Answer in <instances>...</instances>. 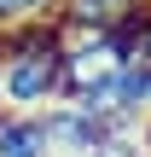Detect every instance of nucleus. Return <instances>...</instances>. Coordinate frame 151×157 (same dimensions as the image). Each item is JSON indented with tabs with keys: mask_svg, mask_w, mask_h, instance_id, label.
<instances>
[{
	"mask_svg": "<svg viewBox=\"0 0 151 157\" xmlns=\"http://www.w3.org/2000/svg\"><path fill=\"white\" fill-rule=\"evenodd\" d=\"M58 93H64V52L52 41V23H23L0 35V105L35 117L58 105Z\"/></svg>",
	"mask_w": 151,
	"mask_h": 157,
	"instance_id": "obj_1",
	"label": "nucleus"
},
{
	"mask_svg": "<svg viewBox=\"0 0 151 157\" xmlns=\"http://www.w3.org/2000/svg\"><path fill=\"white\" fill-rule=\"evenodd\" d=\"M41 128H47V140H52V151H93V146H105L111 134H122V128H111V122H99L93 111H81V105H70V99H58V105H47L41 111Z\"/></svg>",
	"mask_w": 151,
	"mask_h": 157,
	"instance_id": "obj_2",
	"label": "nucleus"
},
{
	"mask_svg": "<svg viewBox=\"0 0 151 157\" xmlns=\"http://www.w3.org/2000/svg\"><path fill=\"white\" fill-rule=\"evenodd\" d=\"M0 157H52V140L41 128V111L35 117H17V111L0 117Z\"/></svg>",
	"mask_w": 151,
	"mask_h": 157,
	"instance_id": "obj_3",
	"label": "nucleus"
},
{
	"mask_svg": "<svg viewBox=\"0 0 151 157\" xmlns=\"http://www.w3.org/2000/svg\"><path fill=\"white\" fill-rule=\"evenodd\" d=\"M64 0H0V35L23 29V23H52Z\"/></svg>",
	"mask_w": 151,
	"mask_h": 157,
	"instance_id": "obj_4",
	"label": "nucleus"
},
{
	"mask_svg": "<svg viewBox=\"0 0 151 157\" xmlns=\"http://www.w3.org/2000/svg\"><path fill=\"white\" fill-rule=\"evenodd\" d=\"M58 12H76V17H99V23H122L134 12H151L145 0H64Z\"/></svg>",
	"mask_w": 151,
	"mask_h": 157,
	"instance_id": "obj_5",
	"label": "nucleus"
},
{
	"mask_svg": "<svg viewBox=\"0 0 151 157\" xmlns=\"http://www.w3.org/2000/svg\"><path fill=\"white\" fill-rule=\"evenodd\" d=\"M81 157H145V134L140 128H122V134H111L105 146H93V151H81Z\"/></svg>",
	"mask_w": 151,
	"mask_h": 157,
	"instance_id": "obj_6",
	"label": "nucleus"
},
{
	"mask_svg": "<svg viewBox=\"0 0 151 157\" xmlns=\"http://www.w3.org/2000/svg\"><path fill=\"white\" fill-rule=\"evenodd\" d=\"M140 58H151V17H145V29H140Z\"/></svg>",
	"mask_w": 151,
	"mask_h": 157,
	"instance_id": "obj_7",
	"label": "nucleus"
},
{
	"mask_svg": "<svg viewBox=\"0 0 151 157\" xmlns=\"http://www.w3.org/2000/svg\"><path fill=\"white\" fill-rule=\"evenodd\" d=\"M0 117H6V105H0Z\"/></svg>",
	"mask_w": 151,
	"mask_h": 157,
	"instance_id": "obj_8",
	"label": "nucleus"
},
{
	"mask_svg": "<svg viewBox=\"0 0 151 157\" xmlns=\"http://www.w3.org/2000/svg\"><path fill=\"white\" fill-rule=\"evenodd\" d=\"M145 117H151V105H145Z\"/></svg>",
	"mask_w": 151,
	"mask_h": 157,
	"instance_id": "obj_9",
	"label": "nucleus"
}]
</instances>
